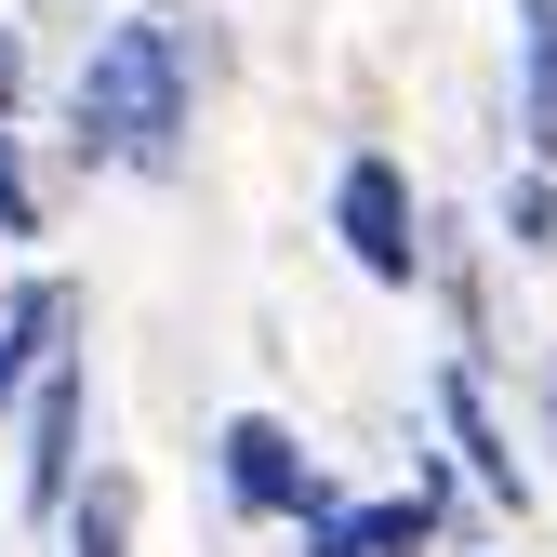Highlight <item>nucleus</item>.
I'll list each match as a JSON object with an SVG mask.
<instances>
[{"label": "nucleus", "mask_w": 557, "mask_h": 557, "mask_svg": "<svg viewBox=\"0 0 557 557\" xmlns=\"http://www.w3.org/2000/svg\"><path fill=\"white\" fill-rule=\"evenodd\" d=\"M186 120H199V27L186 0H147V14H120L81 81H66V147L94 173H186Z\"/></svg>", "instance_id": "obj_1"}, {"label": "nucleus", "mask_w": 557, "mask_h": 557, "mask_svg": "<svg viewBox=\"0 0 557 557\" xmlns=\"http://www.w3.org/2000/svg\"><path fill=\"white\" fill-rule=\"evenodd\" d=\"M27 465H14V505L40 518V531H66V505H81V478H94V359H53L40 385H27Z\"/></svg>", "instance_id": "obj_2"}, {"label": "nucleus", "mask_w": 557, "mask_h": 557, "mask_svg": "<svg viewBox=\"0 0 557 557\" xmlns=\"http://www.w3.org/2000/svg\"><path fill=\"white\" fill-rule=\"evenodd\" d=\"M332 239H345V265H359L372 293H411V278H425V213H411V173L385 147H359L332 173Z\"/></svg>", "instance_id": "obj_3"}, {"label": "nucleus", "mask_w": 557, "mask_h": 557, "mask_svg": "<svg viewBox=\"0 0 557 557\" xmlns=\"http://www.w3.org/2000/svg\"><path fill=\"white\" fill-rule=\"evenodd\" d=\"M213 478H226V505L252 531H306L332 505V478L306 465V438L278 425V411H226V425H213Z\"/></svg>", "instance_id": "obj_4"}, {"label": "nucleus", "mask_w": 557, "mask_h": 557, "mask_svg": "<svg viewBox=\"0 0 557 557\" xmlns=\"http://www.w3.org/2000/svg\"><path fill=\"white\" fill-rule=\"evenodd\" d=\"M425 411H438V451H451V478H478V492H492V518H531V505H544V478L518 465V438H505V411H492V372H465V359H438Z\"/></svg>", "instance_id": "obj_5"}, {"label": "nucleus", "mask_w": 557, "mask_h": 557, "mask_svg": "<svg viewBox=\"0 0 557 557\" xmlns=\"http://www.w3.org/2000/svg\"><path fill=\"white\" fill-rule=\"evenodd\" d=\"M81 278H53V265H27L14 293H0V411H27V385L53 372V359H81Z\"/></svg>", "instance_id": "obj_6"}, {"label": "nucleus", "mask_w": 557, "mask_h": 557, "mask_svg": "<svg viewBox=\"0 0 557 557\" xmlns=\"http://www.w3.org/2000/svg\"><path fill=\"white\" fill-rule=\"evenodd\" d=\"M518 160L557 173V0H518Z\"/></svg>", "instance_id": "obj_7"}, {"label": "nucleus", "mask_w": 557, "mask_h": 557, "mask_svg": "<svg viewBox=\"0 0 557 557\" xmlns=\"http://www.w3.org/2000/svg\"><path fill=\"white\" fill-rule=\"evenodd\" d=\"M133 518H147L133 465H94V478H81V505H66V557H133Z\"/></svg>", "instance_id": "obj_8"}, {"label": "nucleus", "mask_w": 557, "mask_h": 557, "mask_svg": "<svg viewBox=\"0 0 557 557\" xmlns=\"http://www.w3.org/2000/svg\"><path fill=\"white\" fill-rule=\"evenodd\" d=\"M505 252H518V265L557 252V173H531V160L505 173Z\"/></svg>", "instance_id": "obj_9"}, {"label": "nucleus", "mask_w": 557, "mask_h": 557, "mask_svg": "<svg viewBox=\"0 0 557 557\" xmlns=\"http://www.w3.org/2000/svg\"><path fill=\"white\" fill-rule=\"evenodd\" d=\"M0 239H40V173H27L14 133H0Z\"/></svg>", "instance_id": "obj_10"}, {"label": "nucleus", "mask_w": 557, "mask_h": 557, "mask_svg": "<svg viewBox=\"0 0 557 557\" xmlns=\"http://www.w3.org/2000/svg\"><path fill=\"white\" fill-rule=\"evenodd\" d=\"M306 557H372V505H345V492H332V505L306 518Z\"/></svg>", "instance_id": "obj_11"}, {"label": "nucleus", "mask_w": 557, "mask_h": 557, "mask_svg": "<svg viewBox=\"0 0 557 557\" xmlns=\"http://www.w3.org/2000/svg\"><path fill=\"white\" fill-rule=\"evenodd\" d=\"M14 120H27V40L0 27V133H14Z\"/></svg>", "instance_id": "obj_12"}]
</instances>
